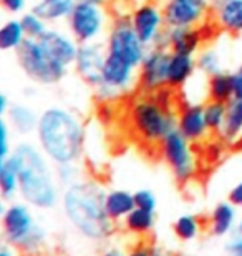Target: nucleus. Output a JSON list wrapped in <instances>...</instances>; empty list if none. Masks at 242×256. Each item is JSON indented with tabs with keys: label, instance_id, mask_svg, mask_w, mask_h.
<instances>
[{
	"label": "nucleus",
	"instance_id": "obj_25",
	"mask_svg": "<svg viewBox=\"0 0 242 256\" xmlns=\"http://www.w3.org/2000/svg\"><path fill=\"white\" fill-rule=\"evenodd\" d=\"M121 223L128 233L138 234V236H145V234L153 232L154 224H156V216H154V212L135 208Z\"/></svg>",
	"mask_w": 242,
	"mask_h": 256
},
{
	"label": "nucleus",
	"instance_id": "obj_19",
	"mask_svg": "<svg viewBox=\"0 0 242 256\" xmlns=\"http://www.w3.org/2000/svg\"><path fill=\"white\" fill-rule=\"evenodd\" d=\"M105 212L115 223H121L133 210L136 208L135 204V194L130 190H123V188H113L105 193Z\"/></svg>",
	"mask_w": 242,
	"mask_h": 256
},
{
	"label": "nucleus",
	"instance_id": "obj_46",
	"mask_svg": "<svg viewBox=\"0 0 242 256\" xmlns=\"http://www.w3.org/2000/svg\"><path fill=\"white\" fill-rule=\"evenodd\" d=\"M5 163H7V156L0 155V173H2V170H3V166H5Z\"/></svg>",
	"mask_w": 242,
	"mask_h": 256
},
{
	"label": "nucleus",
	"instance_id": "obj_47",
	"mask_svg": "<svg viewBox=\"0 0 242 256\" xmlns=\"http://www.w3.org/2000/svg\"><path fill=\"white\" fill-rule=\"evenodd\" d=\"M91 2H96V4H103V5H105V4L110 2V0H91Z\"/></svg>",
	"mask_w": 242,
	"mask_h": 256
},
{
	"label": "nucleus",
	"instance_id": "obj_23",
	"mask_svg": "<svg viewBox=\"0 0 242 256\" xmlns=\"http://www.w3.org/2000/svg\"><path fill=\"white\" fill-rule=\"evenodd\" d=\"M206 96L208 100L223 102L228 104L234 98V86H233V74L231 72H219L216 75L208 76L206 82Z\"/></svg>",
	"mask_w": 242,
	"mask_h": 256
},
{
	"label": "nucleus",
	"instance_id": "obj_9",
	"mask_svg": "<svg viewBox=\"0 0 242 256\" xmlns=\"http://www.w3.org/2000/svg\"><path fill=\"white\" fill-rule=\"evenodd\" d=\"M131 25L146 47L168 48V27L164 24L163 7L151 0L138 4L130 12Z\"/></svg>",
	"mask_w": 242,
	"mask_h": 256
},
{
	"label": "nucleus",
	"instance_id": "obj_13",
	"mask_svg": "<svg viewBox=\"0 0 242 256\" xmlns=\"http://www.w3.org/2000/svg\"><path fill=\"white\" fill-rule=\"evenodd\" d=\"M176 130L184 138H188L193 145L203 143L204 140H208L209 135H213L206 124L204 105L201 102H183L178 106Z\"/></svg>",
	"mask_w": 242,
	"mask_h": 256
},
{
	"label": "nucleus",
	"instance_id": "obj_24",
	"mask_svg": "<svg viewBox=\"0 0 242 256\" xmlns=\"http://www.w3.org/2000/svg\"><path fill=\"white\" fill-rule=\"evenodd\" d=\"M25 40L20 18H8L0 25V52H17Z\"/></svg>",
	"mask_w": 242,
	"mask_h": 256
},
{
	"label": "nucleus",
	"instance_id": "obj_27",
	"mask_svg": "<svg viewBox=\"0 0 242 256\" xmlns=\"http://www.w3.org/2000/svg\"><path fill=\"white\" fill-rule=\"evenodd\" d=\"M201 228H203L201 220L191 213L181 214L173 223V232L176 234V238L181 240V242H194L201 234Z\"/></svg>",
	"mask_w": 242,
	"mask_h": 256
},
{
	"label": "nucleus",
	"instance_id": "obj_16",
	"mask_svg": "<svg viewBox=\"0 0 242 256\" xmlns=\"http://www.w3.org/2000/svg\"><path fill=\"white\" fill-rule=\"evenodd\" d=\"M198 70L196 57L183 54H171L166 72V86L171 90H181L194 78Z\"/></svg>",
	"mask_w": 242,
	"mask_h": 256
},
{
	"label": "nucleus",
	"instance_id": "obj_10",
	"mask_svg": "<svg viewBox=\"0 0 242 256\" xmlns=\"http://www.w3.org/2000/svg\"><path fill=\"white\" fill-rule=\"evenodd\" d=\"M164 24L168 28L203 27L211 15V0H164Z\"/></svg>",
	"mask_w": 242,
	"mask_h": 256
},
{
	"label": "nucleus",
	"instance_id": "obj_22",
	"mask_svg": "<svg viewBox=\"0 0 242 256\" xmlns=\"http://www.w3.org/2000/svg\"><path fill=\"white\" fill-rule=\"evenodd\" d=\"M242 136V100L233 98L226 105V120L223 130L219 132V138L224 143L234 145Z\"/></svg>",
	"mask_w": 242,
	"mask_h": 256
},
{
	"label": "nucleus",
	"instance_id": "obj_45",
	"mask_svg": "<svg viewBox=\"0 0 242 256\" xmlns=\"http://www.w3.org/2000/svg\"><path fill=\"white\" fill-rule=\"evenodd\" d=\"M226 2H229V0H211V7H219V5H223Z\"/></svg>",
	"mask_w": 242,
	"mask_h": 256
},
{
	"label": "nucleus",
	"instance_id": "obj_3",
	"mask_svg": "<svg viewBox=\"0 0 242 256\" xmlns=\"http://www.w3.org/2000/svg\"><path fill=\"white\" fill-rule=\"evenodd\" d=\"M13 156L18 168V196L33 210H53L60 203L61 192L55 176V165L38 145L22 142L13 148Z\"/></svg>",
	"mask_w": 242,
	"mask_h": 256
},
{
	"label": "nucleus",
	"instance_id": "obj_18",
	"mask_svg": "<svg viewBox=\"0 0 242 256\" xmlns=\"http://www.w3.org/2000/svg\"><path fill=\"white\" fill-rule=\"evenodd\" d=\"M236 223H238V206H234L228 200V202H219L213 208L208 228L213 236L223 238L234 232Z\"/></svg>",
	"mask_w": 242,
	"mask_h": 256
},
{
	"label": "nucleus",
	"instance_id": "obj_35",
	"mask_svg": "<svg viewBox=\"0 0 242 256\" xmlns=\"http://www.w3.org/2000/svg\"><path fill=\"white\" fill-rule=\"evenodd\" d=\"M226 253L228 256H242V236L241 234H233L226 244Z\"/></svg>",
	"mask_w": 242,
	"mask_h": 256
},
{
	"label": "nucleus",
	"instance_id": "obj_7",
	"mask_svg": "<svg viewBox=\"0 0 242 256\" xmlns=\"http://www.w3.org/2000/svg\"><path fill=\"white\" fill-rule=\"evenodd\" d=\"M111 18L103 4L91 0H76L70 17L66 18V30L78 44L101 42L110 28Z\"/></svg>",
	"mask_w": 242,
	"mask_h": 256
},
{
	"label": "nucleus",
	"instance_id": "obj_32",
	"mask_svg": "<svg viewBox=\"0 0 242 256\" xmlns=\"http://www.w3.org/2000/svg\"><path fill=\"white\" fill-rule=\"evenodd\" d=\"M133 194H135L136 208L148 210V212H156L158 198H156V194H154V192L148 190V188H140V190H136Z\"/></svg>",
	"mask_w": 242,
	"mask_h": 256
},
{
	"label": "nucleus",
	"instance_id": "obj_30",
	"mask_svg": "<svg viewBox=\"0 0 242 256\" xmlns=\"http://www.w3.org/2000/svg\"><path fill=\"white\" fill-rule=\"evenodd\" d=\"M18 18H20V24H22V28L27 38L38 40L48 30V24L45 22L40 15L35 14L33 10H25Z\"/></svg>",
	"mask_w": 242,
	"mask_h": 256
},
{
	"label": "nucleus",
	"instance_id": "obj_12",
	"mask_svg": "<svg viewBox=\"0 0 242 256\" xmlns=\"http://www.w3.org/2000/svg\"><path fill=\"white\" fill-rule=\"evenodd\" d=\"M105 44L103 42H91V44H80L78 52H76L73 70L80 76V80L95 90L101 82V72L105 65Z\"/></svg>",
	"mask_w": 242,
	"mask_h": 256
},
{
	"label": "nucleus",
	"instance_id": "obj_26",
	"mask_svg": "<svg viewBox=\"0 0 242 256\" xmlns=\"http://www.w3.org/2000/svg\"><path fill=\"white\" fill-rule=\"evenodd\" d=\"M0 194L5 200H12L18 194V168L13 156H7L2 173H0Z\"/></svg>",
	"mask_w": 242,
	"mask_h": 256
},
{
	"label": "nucleus",
	"instance_id": "obj_39",
	"mask_svg": "<svg viewBox=\"0 0 242 256\" xmlns=\"http://www.w3.org/2000/svg\"><path fill=\"white\" fill-rule=\"evenodd\" d=\"M8 108H10V102L7 98V95H5L2 90H0V116L7 115Z\"/></svg>",
	"mask_w": 242,
	"mask_h": 256
},
{
	"label": "nucleus",
	"instance_id": "obj_31",
	"mask_svg": "<svg viewBox=\"0 0 242 256\" xmlns=\"http://www.w3.org/2000/svg\"><path fill=\"white\" fill-rule=\"evenodd\" d=\"M55 176L61 188L73 185L81 180V170L78 163H63V165H55Z\"/></svg>",
	"mask_w": 242,
	"mask_h": 256
},
{
	"label": "nucleus",
	"instance_id": "obj_14",
	"mask_svg": "<svg viewBox=\"0 0 242 256\" xmlns=\"http://www.w3.org/2000/svg\"><path fill=\"white\" fill-rule=\"evenodd\" d=\"M40 45L56 64L65 66H73L76 52H78L80 44L71 37L68 30H61L56 27H48L42 37L38 38Z\"/></svg>",
	"mask_w": 242,
	"mask_h": 256
},
{
	"label": "nucleus",
	"instance_id": "obj_36",
	"mask_svg": "<svg viewBox=\"0 0 242 256\" xmlns=\"http://www.w3.org/2000/svg\"><path fill=\"white\" fill-rule=\"evenodd\" d=\"M233 74V86H234V98L242 100V64L236 68Z\"/></svg>",
	"mask_w": 242,
	"mask_h": 256
},
{
	"label": "nucleus",
	"instance_id": "obj_29",
	"mask_svg": "<svg viewBox=\"0 0 242 256\" xmlns=\"http://www.w3.org/2000/svg\"><path fill=\"white\" fill-rule=\"evenodd\" d=\"M204 118L206 124H208L209 132L213 135H219V132L223 130L224 120H226V105L223 102H214V100H208L204 102Z\"/></svg>",
	"mask_w": 242,
	"mask_h": 256
},
{
	"label": "nucleus",
	"instance_id": "obj_8",
	"mask_svg": "<svg viewBox=\"0 0 242 256\" xmlns=\"http://www.w3.org/2000/svg\"><path fill=\"white\" fill-rule=\"evenodd\" d=\"M163 162L171 170L178 183H188L198 173V156L193 143L184 138L178 130L169 132L158 145Z\"/></svg>",
	"mask_w": 242,
	"mask_h": 256
},
{
	"label": "nucleus",
	"instance_id": "obj_40",
	"mask_svg": "<svg viewBox=\"0 0 242 256\" xmlns=\"http://www.w3.org/2000/svg\"><path fill=\"white\" fill-rule=\"evenodd\" d=\"M101 256H126V254L118 248H110V250H106V252H103Z\"/></svg>",
	"mask_w": 242,
	"mask_h": 256
},
{
	"label": "nucleus",
	"instance_id": "obj_34",
	"mask_svg": "<svg viewBox=\"0 0 242 256\" xmlns=\"http://www.w3.org/2000/svg\"><path fill=\"white\" fill-rule=\"evenodd\" d=\"M0 7L10 15H22L27 7V0H0Z\"/></svg>",
	"mask_w": 242,
	"mask_h": 256
},
{
	"label": "nucleus",
	"instance_id": "obj_21",
	"mask_svg": "<svg viewBox=\"0 0 242 256\" xmlns=\"http://www.w3.org/2000/svg\"><path fill=\"white\" fill-rule=\"evenodd\" d=\"M75 4L76 0H38L32 10L48 25H58L61 22H66Z\"/></svg>",
	"mask_w": 242,
	"mask_h": 256
},
{
	"label": "nucleus",
	"instance_id": "obj_11",
	"mask_svg": "<svg viewBox=\"0 0 242 256\" xmlns=\"http://www.w3.org/2000/svg\"><path fill=\"white\" fill-rule=\"evenodd\" d=\"M168 48L149 47L138 66V86L145 94H154L166 88V72L169 62Z\"/></svg>",
	"mask_w": 242,
	"mask_h": 256
},
{
	"label": "nucleus",
	"instance_id": "obj_41",
	"mask_svg": "<svg viewBox=\"0 0 242 256\" xmlns=\"http://www.w3.org/2000/svg\"><path fill=\"white\" fill-rule=\"evenodd\" d=\"M0 256H15L13 248H10V244L8 246H0Z\"/></svg>",
	"mask_w": 242,
	"mask_h": 256
},
{
	"label": "nucleus",
	"instance_id": "obj_42",
	"mask_svg": "<svg viewBox=\"0 0 242 256\" xmlns=\"http://www.w3.org/2000/svg\"><path fill=\"white\" fill-rule=\"evenodd\" d=\"M5 210H7V204H5V198L2 196V194H0V220H2Z\"/></svg>",
	"mask_w": 242,
	"mask_h": 256
},
{
	"label": "nucleus",
	"instance_id": "obj_4",
	"mask_svg": "<svg viewBox=\"0 0 242 256\" xmlns=\"http://www.w3.org/2000/svg\"><path fill=\"white\" fill-rule=\"evenodd\" d=\"M171 88L136 95L126 106L131 135L145 146H158L169 132L176 130L178 105Z\"/></svg>",
	"mask_w": 242,
	"mask_h": 256
},
{
	"label": "nucleus",
	"instance_id": "obj_37",
	"mask_svg": "<svg viewBox=\"0 0 242 256\" xmlns=\"http://www.w3.org/2000/svg\"><path fill=\"white\" fill-rule=\"evenodd\" d=\"M228 200L234 204V206H238V208L242 210V180L239 183H236V185L231 188Z\"/></svg>",
	"mask_w": 242,
	"mask_h": 256
},
{
	"label": "nucleus",
	"instance_id": "obj_2",
	"mask_svg": "<svg viewBox=\"0 0 242 256\" xmlns=\"http://www.w3.org/2000/svg\"><path fill=\"white\" fill-rule=\"evenodd\" d=\"M105 190L93 180L81 178L61 192V210L80 236L90 242H106L115 234L116 223L105 212Z\"/></svg>",
	"mask_w": 242,
	"mask_h": 256
},
{
	"label": "nucleus",
	"instance_id": "obj_17",
	"mask_svg": "<svg viewBox=\"0 0 242 256\" xmlns=\"http://www.w3.org/2000/svg\"><path fill=\"white\" fill-rule=\"evenodd\" d=\"M213 22L229 35H242V0H229L211 10Z\"/></svg>",
	"mask_w": 242,
	"mask_h": 256
},
{
	"label": "nucleus",
	"instance_id": "obj_6",
	"mask_svg": "<svg viewBox=\"0 0 242 256\" xmlns=\"http://www.w3.org/2000/svg\"><path fill=\"white\" fill-rule=\"evenodd\" d=\"M17 62L25 76L37 85H58L68 75V66L56 64L38 40L27 38L17 52Z\"/></svg>",
	"mask_w": 242,
	"mask_h": 256
},
{
	"label": "nucleus",
	"instance_id": "obj_33",
	"mask_svg": "<svg viewBox=\"0 0 242 256\" xmlns=\"http://www.w3.org/2000/svg\"><path fill=\"white\" fill-rule=\"evenodd\" d=\"M10 153H12V143H10V125L3 116H0V155L8 156Z\"/></svg>",
	"mask_w": 242,
	"mask_h": 256
},
{
	"label": "nucleus",
	"instance_id": "obj_1",
	"mask_svg": "<svg viewBox=\"0 0 242 256\" xmlns=\"http://www.w3.org/2000/svg\"><path fill=\"white\" fill-rule=\"evenodd\" d=\"M37 145L53 165L78 163L85 152V124L76 112L51 105L38 115Z\"/></svg>",
	"mask_w": 242,
	"mask_h": 256
},
{
	"label": "nucleus",
	"instance_id": "obj_20",
	"mask_svg": "<svg viewBox=\"0 0 242 256\" xmlns=\"http://www.w3.org/2000/svg\"><path fill=\"white\" fill-rule=\"evenodd\" d=\"M38 115L40 114H37L27 104H12L7 112V122L15 133L30 135V133H35V130H37Z\"/></svg>",
	"mask_w": 242,
	"mask_h": 256
},
{
	"label": "nucleus",
	"instance_id": "obj_43",
	"mask_svg": "<svg viewBox=\"0 0 242 256\" xmlns=\"http://www.w3.org/2000/svg\"><path fill=\"white\" fill-rule=\"evenodd\" d=\"M233 234H241V236H242V218H241V220H238V223H236Z\"/></svg>",
	"mask_w": 242,
	"mask_h": 256
},
{
	"label": "nucleus",
	"instance_id": "obj_44",
	"mask_svg": "<svg viewBox=\"0 0 242 256\" xmlns=\"http://www.w3.org/2000/svg\"><path fill=\"white\" fill-rule=\"evenodd\" d=\"M153 256H171V254H168L161 248H153Z\"/></svg>",
	"mask_w": 242,
	"mask_h": 256
},
{
	"label": "nucleus",
	"instance_id": "obj_38",
	"mask_svg": "<svg viewBox=\"0 0 242 256\" xmlns=\"http://www.w3.org/2000/svg\"><path fill=\"white\" fill-rule=\"evenodd\" d=\"M126 256H153V248L146 246V244H136L126 253Z\"/></svg>",
	"mask_w": 242,
	"mask_h": 256
},
{
	"label": "nucleus",
	"instance_id": "obj_28",
	"mask_svg": "<svg viewBox=\"0 0 242 256\" xmlns=\"http://www.w3.org/2000/svg\"><path fill=\"white\" fill-rule=\"evenodd\" d=\"M196 65L198 70L206 76L216 75L219 72H223L224 62H223V55L218 48L214 47H206L201 48V52L196 55Z\"/></svg>",
	"mask_w": 242,
	"mask_h": 256
},
{
	"label": "nucleus",
	"instance_id": "obj_15",
	"mask_svg": "<svg viewBox=\"0 0 242 256\" xmlns=\"http://www.w3.org/2000/svg\"><path fill=\"white\" fill-rule=\"evenodd\" d=\"M206 40L203 27L168 28V50L171 54H183L196 57Z\"/></svg>",
	"mask_w": 242,
	"mask_h": 256
},
{
	"label": "nucleus",
	"instance_id": "obj_5",
	"mask_svg": "<svg viewBox=\"0 0 242 256\" xmlns=\"http://www.w3.org/2000/svg\"><path fill=\"white\" fill-rule=\"evenodd\" d=\"M32 206L25 202L7 204L2 220V233L10 246L28 256L38 254L48 243V233L37 222Z\"/></svg>",
	"mask_w": 242,
	"mask_h": 256
}]
</instances>
